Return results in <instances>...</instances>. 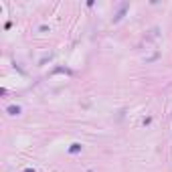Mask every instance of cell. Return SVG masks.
Here are the masks:
<instances>
[{
	"instance_id": "6da1fadb",
	"label": "cell",
	"mask_w": 172,
	"mask_h": 172,
	"mask_svg": "<svg viewBox=\"0 0 172 172\" xmlns=\"http://www.w3.org/2000/svg\"><path fill=\"white\" fill-rule=\"evenodd\" d=\"M10 115H20V107L18 105H8V109H6Z\"/></svg>"
},
{
	"instance_id": "277c9868",
	"label": "cell",
	"mask_w": 172,
	"mask_h": 172,
	"mask_svg": "<svg viewBox=\"0 0 172 172\" xmlns=\"http://www.w3.org/2000/svg\"><path fill=\"white\" fill-rule=\"evenodd\" d=\"M24 172H34V170H33V168H24Z\"/></svg>"
},
{
	"instance_id": "3957f363",
	"label": "cell",
	"mask_w": 172,
	"mask_h": 172,
	"mask_svg": "<svg viewBox=\"0 0 172 172\" xmlns=\"http://www.w3.org/2000/svg\"><path fill=\"white\" fill-rule=\"evenodd\" d=\"M81 150V144H71V148H69V152L71 154H77Z\"/></svg>"
},
{
	"instance_id": "5b68a950",
	"label": "cell",
	"mask_w": 172,
	"mask_h": 172,
	"mask_svg": "<svg viewBox=\"0 0 172 172\" xmlns=\"http://www.w3.org/2000/svg\"><path fill=\"white\" fill-rule=\"evenodd\" d=\"M89 172H91V170H89Z\"/></svg>"
},
{
	"instance_id": "7a4b0ae2",
	"label": "cell",
	"mask_w": 172,
	"mask_h": 172,
	"mask_svg": "<svg viewBox=\"0 0 172 172\" xmlns=\"http://www.w3.org/2000/svg\"><path fill=\"white\" fill-rule=\"evenodd\" d=\"M126 8H128V2H124V4L119 6V12L115 14V18H113V20H119V18H122V16H124V12H126Z\"/></svg>"
}]
</instances>
